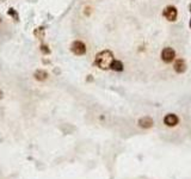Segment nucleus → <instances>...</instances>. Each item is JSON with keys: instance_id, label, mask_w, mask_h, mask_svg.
Returning <instances> with one entry per match:
<instances>
[{"instance_id": "8", "label": "nucleus", "mask_w": 191, "mask_h": 179, "mask_svg": "<svg viewBox=\"0 0 191 179\" xmlns=\"http://www.w3.org/2000/svg\"><path fill=\"white\" fill-rule=\"evenodd\" d=\"M34 77L37 81H44L48 79V73L44 69H37L34 73Z\"/></svg>"}, {"instance_id": "12", "label": "nucleus", "mask_w": 191, "mask_h": 179, "mask_svg": "<svg viewBox=\"0 0 191 179\" xmlns=\"http://www.w3.org/2000/svg\"><path fill=\"white\" fill-rule=\"evenodd\" d=\"M39 48H41V51H42V53H43L44 55L50 54V49L48 48V46H46V44H42V46H41Z\"/></svg>"}, {"instance_id": "16", "label": "nucleus", "mask_w": 191, "mask_h": 179, "mask_svg": "<svg viewBox=\"0 0 191 179\" xmlns=\"http://www.w3.org/2000/svg\"><path fill=\"white\" fill-rule=\"evenodd\" d=\"M0 23H1V19H0Z\"/></svg>"}, {"instance_id": "10", "label": "nucleus", "mask_w": 191, "mask_h": 179, "mask_svg": "<svg viewBox=\"0 0 191 179\" xmlns=\"http://www.w3.org/2000/svg\"><path fill=\"white\" fill-rule=\"evenodd\" d=\"M34 35H35V37H37L38 39H43L44 38V35H46V30H44V28H42V26L36 28L35 31H34Z\"/></svg>"}, {"instance_id": "6", "label": "nucleus", "mask_w": 191, "mask_h": 179, "mask_svg": "<svg viewBox=\"0 0 191 179\" xmlns=\"http://www.w3.org/2000/svg\"><path fill=\"white\" fill-rule=\"evenodd\" d=\"M164 123L167 127H176L179 123V118L175 114H168L164 117Z\"/></svg>"}, {"instance_id": "15", "label": "nucleus", "mask_w": 191, "mask_h": 179, "mask_svg": "<svg viewBox=\"0 0 191 179\" xmlns=\"http://www.w3.org/2000/svg\"><path fill=\"white\" fill-rule=\"evenodd\" d=\"M0 1H6V0H0Z\"/></svg>"}, {"instance_id": "1", "label": "nucleus", "mask_w": 191, "mask_h": 179, "mask_svg": "<svg viewBox=\"0 0 191 179\" xmlns=\"http://www.w3.org/2000/svg\"><path fill=\"white\" fill-rule=\"evenodd\" d=\"M114 61V54L110 50H102L96 55L94 65L103 70L110 69L111 63Z\"/></svg>"}, {"instance_id": "9", "label": "nucleus", "mask_w": 191, "mask_h": 179, "mask_svg": "<svg viewBox=\"0 0 191 179\" xmlns=\"http://www.w3.org/2000/svg\"><path fill=\"white\" fill-rule=\"evenodd\" d=\"M110 69L115 70V72H122L123 70V63L122 61H120V60H114L112 63H111V67H110Z\"/></svg>"}, {"instance_id": "3", "label": "nucleus", "mask_w": 191, "mask_h": 179, "mask_svg": "<svg viewBox=\"0 0 191 179\" xmlns=\"http://www.w3.org/2000/svg\"><path fill=\"white\" fill-rule=\"evenodd\" d=\"M162 16L167 19L168 22H176L177 17H178V11L175 6L170 5V6H166L162 11Z\"/></svg>"}, {"instance_id": "11", "label": "nucleus", "mask_w": 191, "mask_h": 179, "mask_svg": "<svg viewBox=\"0 0 191 179\" xmlns=\"http://www.w3.org/2000/svg\"><path fill=\"white\" fill-rule=\"evenodd\" d=\"M7 15L10 17H12V18H13V19H15L16 22H18V20H19V15H18V12H17V11H16L15 8H8V11H7Z\"/></svg>"}, {"instance_id": "4", "label": "nucleus", "mask_w": 191, "mask_h": 179, "mask_svg": "<svg viewBox=\"0 0 191 179\" xmlns=\"http://www.w3.org/2000/svg\"><path fill=\"white\" fill-rule=\"evenodd\" d=\"M161 59H162L164 62L171 63L176 59V51H175V49L171 47L164 48L162 51H161Z\"/></svg>"}, {"instance_id": "5", "label": "nucleus", "mask_w": 191, "mask_h": 179, "mask_svg": "<svg viewBox=\"0 0 191 179\" xmlns=\"http://www.w3.org/2000/svg\"><path fill=\"white\" fill-rule=\"evenodd\" d=\"M138 123L141 128H143V129H149V128H152L153 125H154V121H153L152 117L145 116V117H141V118L139 119Z\"/></svg>"}, {"instance_id": "2", "label": "nucleus", "mask_w": 191, "mask_h": 179, "mask_svg": "<svg viewBox=\"0 0 191 179\" xmlns=\"http://www.w3.org/2000/svg\"><path fill=\"white\" fill-rule=\"evenodd\" d=\"M70 50L76 56H83V55L86 54V46L81 41H74L70 44Z\"/></svg>"}, {"instance_id": "14", "label": "nucleus", "mask_w": 191, "mask_h": 179, "mask_svg": "<svg viewBox=\"0 0 191 179\" xmlns=\"http://www.w3.org/2000/svg\"><path fill=\"white\" fill-rule=\"evenodd\" d=\"M190 12H191V5H190ZM189 25H190V28H191V19H190V24H189Z\"/></svg>"}, {"instance_id": "7", "label": "nucleus", "mask_w": 191, "mask_h": 179, "mask_svg": "<svg viewBox=\"0 0 191 179\" xmlns=\"http://www.w3.org/2000/svg\"><path fill=\"white\" fill-rule=\"evenodd\" d=\"M173 68H175V70L178 74H182V73H184L186 70V63H185L183 59H178V60H176L175 65H173Z\"/></svg>"}, {"instance_id": "13", "label": "nucleus", "mask_w": 191, "mask_h": 179, "mask_svg": "<svg viewBox=\"0 0 191 179\" xmlns=\"http://www.w3.org/2000/svg\"><path fill=\"white\" fill-rule=\"evenodd\" d=\"M2 98V91H0V99Z\"/></svg>"}]
</instances>
